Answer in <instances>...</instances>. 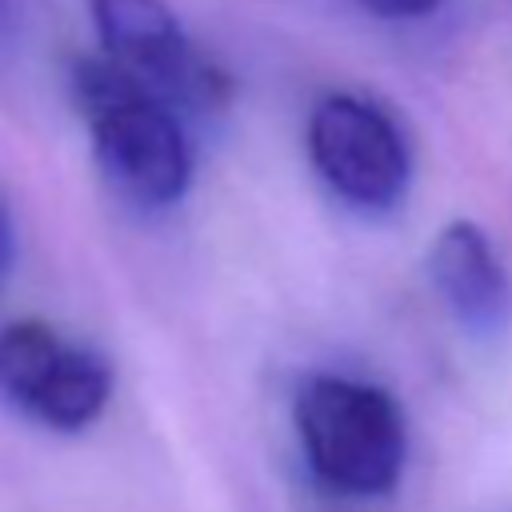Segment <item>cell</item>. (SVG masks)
<instances>
[{"instance_id": "5b68a950", "label": "cell", "mask_w": 512, "mask_h": 512, "mask_svg": "<svg viewBox=\"0 0 512 512\" xmlns=\"http://www.w3.org/2000/svg\"><path fill=\"white\" fill-rule=\"evenodd\" d=\"M0 396L52 432L88 428L108 396L112 368L96 348L68 344L36 320L0 332Z\"/></svg>"}, {"instance_id": "277c9868", "label": "cell", "mask_w": 512, "mask_h": 512, "mask_svg": "<svg viewBox=\"0 0 512 512\" xmlns=\"http://www.w3.org/2000/svg\"><path fill=\"white\" fill-rule=\"evenodd\" d=\"M308 156L316 176L360 212H388L412 180V152L392 120L368 96L328 92L308 116Z\"/></svg>"}, {"instance_id": "9c48e42d", "label": "cell", "mask_w": 512, "mask_h": 512, "mask_svg": "<svg viewBox=\"0 0 512 512\" xmlns=\"http://www.w3.org/2000/svg\"><path fill=\"white\" fill-rule=\"evenodd\" d=\"M0 20H4V0H0Z\"/></svg>"}, {"instance_id": "3957f363", "label": "cell", "mask_w": 512, "mask_h": 512, "mask_svg": "<svg viewBox=\"0 0 512 512\" xmlns=\"http://www.w3.org/2000/svg\"><path fill=\"white\" fill-rule=\"evenodd\" d=\"M100 52L180 116H216L232 100L228 72L184 32L168 0H88Z\"/></svg>"}, {"instance_id": "52a82bcc", "label": "cell", "mask_w": 512, "mask_h": 512, "mask_svg": "<svg viewBox=\"0 0 512 512\" xmlns=\"http://www.w3.org/2000/svg\"><path fill=\"white\" fill-rule=\"evenodd\" d=\"M356 4H364L368 12H376L384 20H420L440 8V0H356Z\"/></svg>"}, {"instance_id": "7a4b0ae2", "label": "cell", "mask_w": 512, "mask_h": 512, "mask_svg": "<svg viewBox=\"0 0 512 512\" xmlns=\"http://www.w3.org/2000/svg\"><path fill=\"white\" fill-rule=\"evenodd\" d=\"M296 432L316 480L340 496H380L404 472L400 404L364 380L308 376L296 392Z\"/></svg>"}, {"instance_id": "8992f818", "label": "cell", "mask_w": 512, "mask_h": 512, "mask_svg": "<svg viewBox=\"0 0 512 512\" xmlns=\"http://www.w3.org/2000/svg\"><path fill=\"white\" fill-rule=\"evenodd\" d=\"M428 272L448 304V312L460 320L464 332L492 340L512 324V284L508 272L488 244V236L472 220H452L432 252H428Z\"/></svg>"}, {"instance_id": "ba28073f", "label": "cell", "mask_w": 512, "mask_h": 512, "mask_svg": "<svg viewBox=\"0 0 512 512\" xmlns=\"http://www.w3.org/2000/svg\"><path fill=\"white\" fill-rule=\"evenodd\" d=\"M12 260H16V232H12L8 204L0 200V280L12 272Z\"/></svg>"}, {"instance_id": "6da1fadb", "label": "cell", "mask_w": 512, "mask_h": 512, "mask_svg": "<svg viewBox=\"0 0 512 512\" xmlns=\"http://www.w3.org/2000/svg\"><path fill=\"white\" fill-rule=\"evenodd\" d=\"M72 96L104 180L140 208H168L192 184L184 116L104 52L72 64Z\"/></svg>"}]
</instances>
